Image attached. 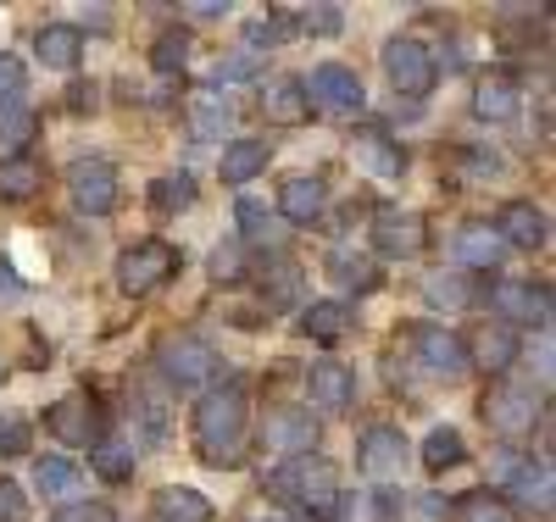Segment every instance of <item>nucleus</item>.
Instances as JSON below:
<instances>
[{"label": "nucleus", "instance_id": "1", "mask_svg": "<svg viewBox=\"0 0 556 522\" xmlns=\"http://www.w3.org/2000/svg\"><path fill=\"white\" fill-rule=\"evenodd\" d=\"M245 422H251V390L223 384L195 406V456L206 467H235L245 450Z\"/></svg>", "mask_w": 556, "mask_h": 522}, {"label": "nucleus", "instance_id": "2", "mask_svg": "<svg viewBox=\"0 0 556 522\" xmlns=\"http://www.w3.org/2000/svg\"><path fill=\"white\" fill-rule=\"evenodd\" d=\"M267 489L278 500L306 506V511H329L334 495H340V472H334V461H323V456H295V461H285L273 472Z\"/></svg>", "mask_w": 556, "mask_h": 522}, {"label": "nucleus", "instance_id": "3", "mask_svg": "<svg viewBox=\"0 0 556 522\" xmlns=\"http://www.w3.org/2000/svg\"><path fill=\"white\" fill-rule=\"evenodd\" d=\"M479 411H484V422H490V434H501V440H513V445H523V440H534V429H540V400H534V390H523V384H490L484 390V400H479Z\"/></svg>", "mask_w": 556, "mask_h": 522}, {"label": "nucleus", "instance_id": "4", "mask_svg": "<svg viewBox=\"0 0 556 522\" xmlns=\"http://www.w3.org/2000/svg\"><path fill=\"white\" fill-rule=\"evenodd\" d=\"M156 367H162V378L173 390H201V384H212V372H217V351L201 340V334H162V345H156Z\"/></svg>", "mask_w": 556, "mask_h": 522}, {"label": "nucleus", "instance_id": "5", "mask_svg": "<svg viewBox=\"0 0 556 522\" xmlns=\"http://www.w3.org/2000/svg\"><path fill=\"white\" fill-rule=\"evenodd\" d=\"M173 272H178V251L167 240H139V245H128L117 256V283H123V295H134V301L156 295Z\"/></svg>", "mask_w": 556, "mask_h": 522}, {"label": "nucleus", "instance_id": "6", "mask_svg": "<svg viewBox=\"0 0 556 522\" xmlns=\"http://www.w3.org/2000/svg\"><path fill=\"white\" fill-rule=\"evenodd\" d=\"M384 73H390V84H395L401 94L424 101V94L434 89V78H440V62H434V51H429L424 39L401 34V39H390V44H384Z\"/></svg>", "mask_w": 556, "mask_h": 522}, {"label": "nucleus", "instance_id": "7", "mask_svg": "<svg viewBox=\"0 0 556 522\" xmlns=\"http://www.w3.org/2000/svg\"><path fill=\"white\" fill-rule=\"evenodd\" d=\"M317 417L306 411V406H267V417H262V450H273V456H285V461H295V456H312L317 450Z\"/></svg>", "mask_w": 556, "mask_h": 522}, {"label": "nucleus", "instance_id": "8", "mask_svg": "<svg viewBox=\"0 0 556 522\" xmlns=\"http://www.w3.org/2000/svg\"><path fill=\"white\" fill-rule=\"evenodd\" d=\"M490 306H495V322H506V328H518V322L545 328V322H551V290H545V283L495 278V283H490Z\"/></svg>", "mask_w": 556, "mask_h": 522}, {"label": "nucleus", "instance_id": "9", "mask_svg": "<svg viewBox=\"0 0 556 522\" xmlns=\"http://www.w3.org/2000/svg\"><path fill=\"white\" fill-rule=\"evenodd\" d=\"M306 94H312V112H334V117H356L367 106V89L351 67L340 62H323L312 78H306Z\"/></svg>", "mask_w": 556, "mask_h": 522}, {"label": "nucleus", "instance_id": "10", "mask_svg": "<svg viewBox=\"0 0 556 522\" xmlns=\"http://www.w3.org/2000/svg\"><path fill=\"white\" fill-rule=\"evenodd\" d=\"M67 189H73L78 212H89V217H106V212L123 201V189H117V167H112V162H101V156L73 162V167H67Z\"/></svg>", "mask_w": 556, "mask_h": 522}, {"label": "nucleus", "instance_id": "11", "mask_svg": "<svg viewBox=\"0 0 556 522\" xmlns=\"http://www.w3.org/2000/svg\"><path fill=\"white\" fill-rule=\"evenodd\" d=\"M412 356H417V367H424V372L445 378V384L468 372V351H462V334H451V328H440V322L412 328Z\"/></svg>", "mask_w": 556, "mask_h": 522}, {"label": "nucleus", "instance_id": "12", "mask_svg": "<svg viewBox=\"0 0 556 522\" xmlns=\"http://www.w3.org/2000/svg\"><path fill=\"white\" fill-rule=\"evenodd\" d=\"M256 106H262V117H267L273 128H301V123L312 117L306 78H295V73H273V78L262 84V94H256Z\"/></svg>", "mask_w": 556, "mask_h": 522}, {"label": "nucleus", "instance_id": "13", "mask_svg": "<svg viewBox=\"0 0 556 522\" xmlns=\"http://www.w3.org/2000/svg\"><path fill=\"white\" fill-rule=\"evenodd\" d=\"M356 467H362L374 484L401 479V467H406V434L390 429V422H374V429L362 434V445H356Z\"/></svg>", "mask_w": 556, "mask_h": 522}, {"label": "nucleus", "instance_id": "14", "mask_svg": "<svg viewBox=\"0 0 556 522\" xmlns=\"http://www.w3.org/2000/svg\"><path fill=\"white\" fill-rule=\"evenodd\" d=\"M374 245H379L384 256H395V262L424 256V245H429V222L417 217V212H395V206H384V212L374 217Z\"/></svg>", "mask_w": 556, "mask_h": 522}, {"label": "nucleus", "instance_id": "15", "mask_svg": "<svg viewBox=\"0 0 556 522\" xmlns=\"http://www.w3.org/2000/svg\"><path fill=\"white\" fill-rule=\"evenodd\" d=\"M495 233H501V245L506 251H545L551 245V222H545V212L534 206V201H506L501 206V217H495Z\"/></svg>", "mask_w": 556, "mask_h": 522}, {"label": "nucleus", "instance_id": "16", "mask_svg": "<svg viewBox=\"0 0 556 522\" xmlns=\"http://www.w3.org/2000/svg\"><path fill=\"white\" fill-rule=\"evenodd\" d=\"M462 351H468V367L479 361V367H490V372H506L518 361V328H506V322H479L468 340H462Z\"/></svg>", "mask_w": 556, "mask_h": 522}, {"label": "nucleus", "instance_id": "17", "mask_svg": "<svg viewBox=\"0 0 556 522\" xmlns=\"http://www.w3.org/2000/svg\"><path fill=\"white\" fill-rule=\"evenodd\" d=\"M306 395H312V406H323V411H345V406L356 400V378H351L345 361H312Z\"/></svg>", "mask_w": 556, "mask_h": 522}, {"label": "nucleus", "instance_id": "18", "mask_svg": "<svg viewBox=\"0 0 556 522\" xmlns=\"http://www.w3.org/2000/svg\"><path fill=\"white\" fill-rule=\"evenodd\" d=\"M351 156H356V167L362 173H374V178H401V167H406V156H401V145L390 133H379V128H362L356 139H351Z\"/></svg>", "mask_w": 556, "mask_h": 522}, {"label": "nucleus", "instance_id": "19", "mask_svg": "<svg viewBox=\"0 0 556 522\" xmlns=\"http://www.w3.org/2000/svg\"><path fill=\"white\" fill-rule=\"evenodd\" d=\"M518 78L513 73H490V78H479V89H473V117L479 123H513L518 117Z\"/></svg>", "mask_w": 556, "mask_h": 522}, {"label": "nucleus", "instance_id": "20", "mask_svg": "<svg viewBox=\"0 0 556 522\" xmlns=\"http://www.w3.org/2000/svg\"><path fill=\"white\" fill-rule=\"evenodd\" d=\"M451 251H456L462 267H473V272H495V267L506 262V245H501V233H495L490 222H468V228L456 233Z\"/></svg>", "mask_w": 556, "mask_h": 522}, {"label": "nucleus", "instance_id": "21", "mask_svg": "<svg viewBox=\"0 0 556 522\" xmlns=\"http://www.w3.org/2000/svg\"><path fill=\"white\" fill-rule=\"evenodd\" d=\"M34 51H39L45 67L67 73V67H78V56H84V28H73V23H45L39 39H34Z\"/></svg>", "mask_w": 556, "mask_h": 522}, {"label": "nucleus", "instance_id": "22", "mask_svg": "<svg viewBox=\"0 0 556 522\" xmlns=\"http://www.w3.org/2000/svg\"><path fill=\"white\" fill-rule=\"evenodd\" d=\"M506 495H518L523 506H534V511H551V461L540 456H529V461H518L513 472H506Z\"/></svg>", "mask_w": 556, "mask_h": 522}, {"label": "nucleus", "instance_id": "23", "mask_svg": "<svg viewBox=\"0 0 556 522\" xmlns=\"http://www.w3.org/2000/svg\"><path fill=\"white\" fill-rule=\"evenodd\" d=\"M323 201H329V195H323V178L301 173V178H290L285 189H278V217H285V222H312L323 212Z\"/></svg>", "mask_w": 556, "mask_h": 522}, {"label": "nucleus", "instance_id": "24", "mask_svg": "<svg viewBox=\"0 0 556 522\" xmlns=\"http://www.w3.org/2000/svg\"><path fill=\"white\" fill-rule=\"evenodd\" d=\"M45 429H51L62 445H89V434H96V417H89V400L67 395L51 406V417H45Z\"/></svg>", "mask_w": 556, "mask_h": 522}, {"label": "nucleus", "instance_id": "25", "mask_svg": "<svg viewBox=\"0 0 556 522\" xmlns=\"http://www.w3.org/2000/svg\"><path fill=\"white\" fill-rule=\"evenodd\" d=\"M156 517L162 522H212V500L190 484H167V489H156Z\"/></svg>", "mask_w": 556, "mask_h": 522}, {"label": "nucleus", "instance_id": "26", "mask_svg": "<svg viewBox=\"0 0 556 522\" xmlns=\"http://www.w3.org/2000/svg\"><path fill=\"white\" fill-rule=\"evenodd\" d=\"M267 156H273L267 139H228V151H223V183H251L267 167Z\"/></svg>", "mask_w": 556, "mask_h": 522}, {"label": "nucleus", "instance_id": "27", "mask_svg": "<svg viewBox=\"0 0 556 522\" xmlns=\"http://www.w3.org/2000/svg\"><path fill=\"white\" fill-rule=\"evenodd\" d=\"M301 328H306L312 340L334 345V340L351 334V306H345V301H312V306L301 311Z\"/></svg>", "mask_w": 556, "mask_h": 522}, {"label": "nucleus", "instance_id": "28", "mask_svg": "<svg viewBox=\"0 0 556 522\" xmlns=\"http://www.w3.org/2000/svg\"><path fill=\"white\" fill-rule=\"evenodd\" d=\"M228 123H235V101H228V94H217V89L190 94V128H195L201 139H217Z\"/></svg>", "mask_w": 556, "mask_h": 522}, {"label": "nucleus", "instance_id": "29", "mask_svg": "<svg viewBox=\"0 0 556 522\" xmlns=\"http://www.w3.org/2000/svg\"><path fill=\"white\" fill-rule=\"evenodd\" d=\"M34 133H39V117L28 106H0V162H17Z\"/></svg>", "mask_w": 556, "mask_h": 522}, {"label": "nucleus", "instance_id": "30", "mask_svg": "<svg viewBox=\"0 0 556 522\" xmlns=\"http://www.w3.org/2000/svg\"><path fill=\"white\" fill-rule=\"evenodd\" d=\"M89 461H96V472H101V479H128V472H134V445L123 440V434H101L96 445H89Z\"/></svg>", "mask_w": 556, "mask_h": 522}, {"label": "nucleus", "instance_id": "31", "mask_svg": "<svg viewBox=\"0 0 556 522\" xmlns=\"http://www.w3.org/2000/svg\"><path fill=\"white\" fill-rule=\"evenodd\" d=\"M329 278H340L345 290H356V295H374L379 290V267L367 262V256H356V251H334L329 256Z\"/></svg>", "mask_w": 556, "mask_h": 522}, {"label": "nucleus", "instance_id": "32", "mask_svg": "<svg viewBox=\"0 0 556 522\" xmlns=\"http://www.w3.org/2000/svg\"><path fill=\"white\" fill-rule=\"evenodd\" d=\"M34 489H39V495H56V500L73 495V489H78V467L62 461V456H39V461H34Z\"/></svg>", "mask_w": 556, "mask_h": 522}, {"label": "nucleus", "instance_id": "33", "mask_svg": "<svg viewBox=\"0 0 556 522\" xmlns=\"http://www.w3.org/2000/svg\"><path fill=\"white\" fill-rule=\"evenodd\" d=\"M39 183H45L39 162H28V156H17V162H0V201H28Z\"/></svg>", "mask_w": 556, "mask_h": 522}, {"label": "nucleus", "instance_id": "34", "mask_svg": "<svg viewBox=\"0 0 556 522\" xmlns=\"http://www.w3.org/2000/svg\"><path fill=\"white\" fill-rule=\"evenodd\" d=\"M456 522H523V517L506 506L501 495L473 489V495H462V500H456Z\"/></svg>", "mask_w": 556, "mask_h": 522}, {"label": "nucleus", "instance_id": "35", "mask_svg": "<svg viewBox=\"0 0 556 522\" xmlns=\"http://www.w3.org/2000/svg\"><path fill=\"white\" fill-rule=\"evenodd\" d=\"M462 456H468V445H462V434H456V429H434V434L424 440V467H429V472L462 467Z\"/></svg>", "mask_w": 556, "mask_h": 522}, {"label": "nucleus", "instance_id": "36", "mask_svg": "<svg viewBox=\"0 0 556 522\" xmlns=\"http://www.w3.org/2000/svg\"><path fill=\"white\" fill-rule=\"evenodd\" d=\"M190 201H195V178L190 173H167V178L151 183V206L156 212H184Z\"/></svg>", "mask_w": 556, "mask_h": 522}, {"label": "nucleus", "instance_id": "37", "mask_svg": "<svg viewBox=\"0 0 556 522\" xmlns=\"http://www.w3.org/2000/svg\"><path fill=\"white\" fill-rule=\"evenodd\" d=\"M190 28H167L162 39H156V51H151V62H156V73H178L184 62H190Z\"/></svg>", "mask_w": 556, "mask_h": 522}, {"label": "nucleus", "instance_id": "38", "mask_svg": "<svg viewBox=\"0 0 556 522\" xmlns=\"http://www.w3.org/2000/svg\"><path fill=\"white\" fill-rule=\"evenodd\" d=\"M424 295H429L434 306H468V301H473V290L462 283V272H445V278L434 272V278L424 283Z\"/></svg>", "mask_w": 556, "mask_h": 522}, {"label": "nucleus", "instance_id": "39", "mask_svg": "<svg viewBox=\"0 0 556 522\" xmlns=\"http://www.w3.org/2000/svg\"><path fill=\"white\" fill-rule=\"evenodd\" d=\"M240 228L245 240H278V212H267L262 201H240Z\"/></svg>", "mask_w": 556, "mask_h": 522}, {"label": "nucleus", "instance_id": "40", "mask_svg": "<svg viewBox=\"0 0 556 522\" xmlns=\"http://www.w3.org/2000/svg\"><path fill=\"white\" fill-rule=\"evenodd\" d=\"M51 522H117V517H112L106 500H67Z\"/></svg>", "mask_w": 556, "mask_h": 522}, {"label": "nucleus", "instance_id": "41", "mask_svg": "<svg viewBox=\"0 0 556 522\" xmlns=\"http://www.w3.org/2000/svg\"><path fill=\"white\" fill-rule=\"evenodd\" d=\"M212 278H217V283L245 278V251H240V245H217V251H212Z\"/></svg>", "mask_w": 556, "mask_h": 522}, {"label": "nucleus", "instance_id": "42", "mask_svg": "<svg viewBox=\"0 0 556 522\" xmlns=\"http://www.w3.org/2000/svg\"><path fill=\"white\" fill-rule=\"evenodd\" d=\"M262 67V51H240V56H228V62H217V84H240V78H251Z\"/></svg>", "mask_w": 556, "mask_h": 522}, {"label": "nucleus", "instance_id": "43", "mask_svg": "<svg viewBox=\"0 0 556 522\" xmlns=\"http://www.w3.org/2000/svg\"><path fill=\"white\" fill-rule=\"evenodd\" d=\"M0 522H28V495L12 479H0Z\"/></svg>", "mask_w": 556, "mask_h": 522}, {"label": "nucleus", "instance_id": "44", "mask_svg": "<svg viewBox=\"0 0 556 522\" xmlns=\"http://www.w3.org/2000/svg\"><path fill=\"white\" fill-rule=\"evenodd\" d=\"M23 450H28V422L0 417V456H23Z\"/></svg>", "mask_w": 556, "mask_h": 522}, {"label": "nucleus", "instance_id": "45", "mask_svg": "<svg viewBox=\"0 0 556 522\" xmlns=\"http://www.w3.org/2000/svg\"><path fill=\"white\" fill-rule=\"evenodd\" d=\"M23 78H28V73H23V62H17L12 51H0V94H17V89H23Z\"/></svg>", "mask_w": 556, "mask_h": 522}, {"label": "nucleus", "instance_id": "46", "mask_svg": "<svg viewBox=\"0 0 556 522\" xmlns=\"http://www.w3.org/2000/svg\"><path fill=\"white\" fill-rule=\"evenodd\" d=\"M301 23H306L312 34H334V28H340V12H334V7H323V12H306Z\"/></svg>", "mask_w": 556, "mask_h": 522}, {"label": "nucleus", "instance_id": "47", "mask_svg": "<svg viewBox=\"0 0 556 522\" xmlns=\"http://www.w3.org/2000/svg\"><path fill=\"white\" fill-rule=\"evenodd\" d=\"M0 301H23V283L12 278V267H0Z\"/></svg>", "mask_w": 556, "mask_h": 522}, {"label": "nucleus", "instance_id": "48", "mask_svg": "<svg viewBox=\"0 0 556 522\" xmlns=\"http://www.w3.org/2000/svg\"><path fill=\"white\" fill-rule=\"evenodd\" d=\"M0 378H7V367H0Z\"/></svg>", "mask_w": 556, "mask_h": 522}, {"label": "nucleus", "instance_id": "49", "mask_svg": "<svg viewBox=\"0 0 556 522\" xmlns=\"http://www.w3.org/2000/svg\"><path fill=\"white\" fill-rule=\"evenodd\" d=\"M267 522H273V517H267Z\"/></svg>", "mask_w": 556, "mask_h": 522}]
</instances>
